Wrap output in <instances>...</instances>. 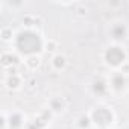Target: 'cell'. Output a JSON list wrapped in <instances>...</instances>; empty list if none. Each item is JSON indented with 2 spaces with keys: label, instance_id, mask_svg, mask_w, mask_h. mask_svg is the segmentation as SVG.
<instances>
[{
  "label": "cell",
  "instance_id": "4",
  "mask_svg": "<svg viewBox=\"0 0 129 129\" xmlns=\"http://www.w3.org/2000/svg\"><path fill=\"white\" fill-rule=\"evenodd\" d=\"M115 84H117L115 87H117V88H120V87L123 85V79H120V78H117V79H115Z\"/></svg>",
  "mask_w": 129,
  "mask_h": 129
},
{
  "label": "cell",
  "instance_id": "1",
  "mask_svg": "<svg viewBox=\"0 0 129 129\" xmlns=\"http://www.w3.org/2000/svg\"><path fill=\"white\" fill-rule=\"evenodd\" d=\"M17 44H18L20 50L24 52V53L37 52V50H40V46H41L38 37L34 35V34H29V32L21 34V35L18 37V40H17Z\"/></svg>",
  "mask_w": 129,
  "mask_h": 129
},
{
  "label": "cell",
  "instance_id": "3",
  "mask_svg": "<svg viewBox=\"0 0 129 129\" xmlns=\"http://www.w3.org/2000/svg\"><path fill=\"white\" fill-rule=\"evenodd\" d=\"M94 118H96V121L97 123H100V124H105V123H108L109 120H111V114L108 112V111H105V109H97L96 112H94Z\"/></svg>",
  "mask_w": 129,
  "mask_h": 129
},
{
  "label": "cell",
  "instance_id": "5",
  "mask_svg": "<svg viewBox=\"0 0 129 129\" xmlns=\"http://www.w3.org/2000/svg\"><path fill=\"white\" fill-rule=\"evenodd\" d=\"M62 61H64L62 58H56V66H62V64H64Z\"/></svg>",
  "mask_w": 129,
  "mask_h": 129
},
{
  "label": "cell",
  "instance_id": "2",
  "mask_svg": "<svg viewBox=\"0 0 129 129\" xmlns=\"http://www.w3.org/2000/svg\"><path fill=\"white\" fill-rule=\"evenodd\" d=\"M123 58H124L123 52H121L120 49H117V47L109 49V52L106 53V59H108V62H111V64H118L120 61H123Z\"/></svg>",
  "mask_w": 129,
  "mask_h": 129
}]
</instances>
